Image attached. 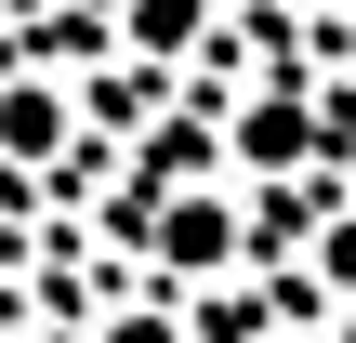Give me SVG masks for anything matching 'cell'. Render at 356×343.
<instances>
[{"label":"cell","instance_id":"cell-4","mask_svg":"<svg viewBox=\"0 0 356 343\" xmlns=\"http://www.w3.org/2000/svg\"><path fill=\"white\" fill-rule=\"evenodd\" d=\"M172 264H225V212H172Z\"/></svg>","mask_w":356,"mask_h":343},{"label":"cell","instance_id":"cell-1","mask_svg":"<svg viewBox=\"0 0 356 343\" xmlns=\"http://www.w3.org/2000/svg\"><path fill=\"white\" fill-rule=\"evenodd\" d=\"M53 132H66V106H53L40 79H26V93H0V145H13V159H40Z\"/></svg>","mask_w":356,"mask_h":343},{"label":"cell","instance_id":"cell-6","mask_svg":"<svg viewBox=\"0 0 356 343\" xmlns=\"http://www.w3.org/2000/svg\"><path fill=\"white\" fill-rule=\"evenodd\" d=\"M106 343H185V330H172V317H119Z\"/></svg>","mask_w":356,"mask_h":343},{"label":"cell","instance_id":"cell-5","mask_svg":"<svg viewBox=\"0 0 356 343\" xmlns=\"http://www.w3.org/2000/svg\"><path fill=\"white\" fill-rule=\"evenodd\" d=\"M317 264H330V291H356V225H330V238H317Z\"/></svg>","mask_w":356,"mask_h":343},{"label":"cell","instance_id":"cell-3","mask_svg":"<svg viewBox=\"0 0 356 343\" xmlns=\"http://www.w3.org/2000/svg\"><path fill=\"white\" fill-rule=\"evenodd\" d=\"M238 145H251V159H291V145H304V106H251V132H238Z\"/></svg>","mask_w":356,"mask_h":343},{"label":"cell","instance_id":"cell-2","mask_svg":"<svg viewBox=\"0 0 356 343\" xmlns=\"http://www.w3.org/2000/svg\"><path fill=\"white\" fill-rule=\"evenodd\" d=\"M132 40H145V53H172V40H198V0H132Z\"/></svg>","mask_w":356,"mask_h":343}]
</instances>
